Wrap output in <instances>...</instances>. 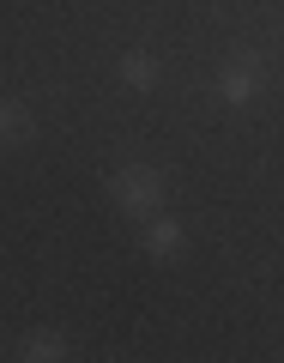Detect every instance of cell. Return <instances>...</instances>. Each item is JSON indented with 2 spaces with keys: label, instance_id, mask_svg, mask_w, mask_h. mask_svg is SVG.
Here are the masks:
<instances>
[{
  "label": "cell",
  "instance_id": "obj_1",
  "mask_svg": "<svg viewBox=\"0 0 284 363\" xmlns=\"http://www.w3.org/2000/svg\"><path fill=\"white\" fill-rule=\"evenodd\" d=\"M121 194H127L133 206L145 212V206H152V200H157V182H152V176H121Z\"/></svg>",
  "mask_w": 284,
  "mask_h": 363
}]
</instances>
